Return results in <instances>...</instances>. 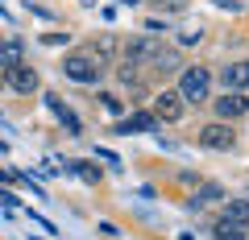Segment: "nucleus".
<instances>
[{"label": "nucleus", "mask_w": 249, "mask_h": 240, "mask_svg": "<svg viewBox=\"0 0 249 240\" xmlns=\"http://www.w3.org/2000/svg\"><path fill=\"white\" fill-rule=\"evenodd\" d=\"M62 75L71 83H83V87H96L100 83V58L91 50H71L62 58Z\"/></svg>", "instance_id": "f257e3e1"}, {"label": "nucleus", "mask_w": 249, "mask_h": 240, "mask_svg": "<svg viewBox=\"0 0 249 240\" xmlns=\"http://www.w3.org/2000/svg\"><path fill=\"white\" fill-rule=\"evenodd\" d=\"M208 91H212L208 66H183V71H178V96H183L187 104H204Z\"/></svg>", "instance_id": "f03ea898"}, {"label": "nucleus", "mask_w": 249, "mask_h": 240, "mask_svg": "<svg viewBox=\"0 0 249 240\" xmlns=\"http://www.w3.org/2000/svg\"><path fill=\"white\" fill-rule=\"evenodd\" d=\"M199 145L212 149V153H229V149H232V128H229V120H212V125H204V128H199Z\"/></svg>", "instance_id": "7ed1b4c3"}, {"label": "nucleus", "mask_w": 249, "mask_h": 240, "mask_svg": "<svg viewBox=\"0 0 249 240\" xmlns=\"http://www.w3.org/2000/svg\"><path fill=\"white\" fill-rule=\"evenodd\" d=\"M183 112H187V99L178 91H158V99H154V116L158 120L175 125V120H183Z\"/></svg>", "instance_id": "20e7f679"}, {"label": "nucleus", "mask_w": 249, "mask_h": 240, "mask_svg": "<svg viewBox=\"0 0 249 240\" xmlns=\"http://www.w3.org/2000/svg\"><path fill=\"white\" fill-rule=\"evenodd\" d=\"M158 54H162V46H158V37H154V33H145V37H137V42L124 46V58H133L137 66H150Z\"/></svg>", "instance_id": "39448f33"}, {"label": "nucleus", "mask_w": 249, "mask_h": 240, "mask_svg": "<svg viewBox=\"0 0 249 240\" xmlns=\"http://www.w3.org/2000/svg\"><path fill=\"white\" fill-rule=\"evenodd\" d=\"M4 79H9V87L13 91H21V96H29V91H37V71L34 66H13V71H4Z\"/></svg>", "instance_id": "423d86ee"}, {"label": "nucleus", "mask_w": 249, "mask_h": 240, "mask_svg": "<svg viewBox=\"0 0 249 240\" xmlns=\"http://www.w3.org/2000/svg\"><path fill=\"white\" fill-rule=\"evenodd\" d=\"M212 108H216V116H220V120H237V116H245V112H249V99L232 91V96L212 99Z\"/></svg>", "instance_id": "0eeeda50"}, {"label": "nucleus", "mask_w": 249, "mask_h": 240, "mask_svg": "<svg viewBox=\"0 0 249 240\" xmlns=\"http://www.w3.org/2000/svg\"><path fill=\"white\" fill-rule=\"evenodd\" d=\"M46 108H50V112L58 116V120H62V125H67V128H71L75 137L83 133V120H79V116H75V112H71V108H67V104H62V99H58V91H46Z\"/></svg>", "instance_id": "6e6552de"}, {"label": "nucleus", "mask_w": 249, "mask_h": 240, "mask_svg": "<svg viewBox=\"0 0 249 240\" xmlns=\"http://www.w3.org/2000/svg\"><path fill=\"white\" fill-rule=\"evenodd\" d=\"M21 63H25V42L21 37H4L0 42V71H13Z\"/></svg>", "instance_id": "1a4fd4ad"}, {"label": "nucleus", "mask_w": 249, "mask_h": 240, "mask_svg": "<svg viewBox=\"0 0 249 240\" xmlns=\"http://www.w3.org/2000/svg\"><path fill=\"white\" fill-rule=\"evenodd\" d=\"M220 83H224L229 91H245V87H249V63H229V66L220 71Z\"/></svg>", "instance_id": "9d476101"}, {"label": "nucleus", "mask_w": 249, "mask_h": 240, "mask_svg": "<svg viewBox=\"0 0 249 240\" xmlns=\"http://www.w3.org/2000/svg\"><path fill=\"white\" fill-rule=\"evenodd\" d=\"M245 236H249L245 224H232V220H224V215L216 220V240H245Z\"/></svg>", "instance_id": "9b49d317"}, {"label": "nucleus", "mask_w": 249, "mask_h": 240, "mask_svg": "<svg viewBox=\"0 0 249 240\" xmlns=\"http://www.w3.org/2000/svg\"><path fill=\"white\" fill-rule=\"evenodd\" d=\"M67 170H71L75 178H83V182H91V187L100 182V166H91V158H83V161H67Z\"/></svg>", "instance_id": "f8f14e48"}, {"label": "nucleus", "mask_w": 249, "mask_h": 240, "mask_svg": "<svg viewBox=\"0 0 249 240\" xmlns=\"http://www.w3.org/2000/svg\"><path fill=\"white\" fill-rule=\"evenodd\" d=\"M224 220L245 224V228H249V199H229V203H224Z\"/></svg>", "instance_id": "ddd939ff"}, {"label": "nucleus", "mask_w": 249, "mask_h": 240, "mask_svg": "<svg viewBox=\"0 0 249 240\" xmlns=\"http://www.w3.org/2000/svg\"><path fill=\"white\" fill-rule=\"evenodd\" d=\"M129 125H133L137 133H154V137H158V116H154V112H133V116H129Z\"/></svg>", "instance_id": "4468645a"}, {"label": "nucleus", "mask_w": 249, "mask_h": 240, "mask_svg": "<svg viewBox=\"0 0 249 240\" xmlns=\"http://www.w3.org/2000/svg\"><path fill=\"white\" fill-rule=\"evenodd\" d=\"M220 195H224V191L216 187V182H208V187H199V195L191 199V207H196V211H199V207H208V203H216V199H220Z\"/></svg>", "instance_id": "2eb2a0df"}, {"label": "nucleus", "mask_w": 249, "mask_h": 240, "mask_svg": "<svg viewBox=\"0 0 249 240\" xmlns=\"http://www.w3.org/2000/svg\"><path fill=\"white\" fill-rule=\"evenodd\" d=\"M91 54H96L100 63H104V58H112V54H116V37H112V33H104V37L96 42V50H91Z\"/></svg>", "instance_id": "dca6fc26"}, {"label": "nucleus", "mask_w": 249, "mask_h": 240, "mask_svg": "<svg viewBox=\"0 0 249 240\" xmlns=\"http://www.w3.org/2000/svg\"><path fill=\"white\" fill-rule=\"evenodd\" d=\"M150 66H154V71H178V54H166V50H162Z\"/></svg>", "instance_id": "f3484780"}, {"label": "nucleus", "mask_w": 249, "mask_h": 240, "mask_svg": "<svg viewBox=\"0 0 249 240\" xmlns=\"http://www.w3.org/2000/svg\"><path fill=\"white\" fill-rule=\"evenodd\" d=\"M91 158H100V161H108V166H112V170H124V166H121V158H116L112 149H91Z\"/></svg>", "instance_id": "a211bd4d"}, {"label": "nucleus", "mask_w": 249, "mask_h": 240, "mask_svg": "<svg viewBox=\"0 0 249 240\" xmlns=\"http://www.w3.org/2000/svg\"><path fill=\"white\" fill-rule=\"evenodd\" d=\"M100 104H104V108H108L112 116H121V112H124V108H121V99H116V96H108V91L100 96Z\"/></svg>", "instance_id": "6ab92c4d"}, {"label": "nucleus", "mask_w": 249, "mask_h": 240, "mask_svg": "<svg viewBox=\"0 0 249 240\" xmlns=\"http://www.w3.org/2000/svg\"><path fill=\"white\" fill-rule=\"evenodd\" d=\"M0 203H4V207H9V211H13V207H21V199H17V195H13V191H9V187H0Z\"/></svg>", "instance_id": "aec40b11"}, {"label": "nucleus", "mask_w": 249, "mask_h": 240, "mask_svg": "<svg viewBox=\"0 0 249 240\" xmlns=\"http://www.w3.org/2000/svg\"><path fill=\"white\" fill-rule=\"evenodd\" d=\"M25 220H34V224H42V232H58V228H54L50 220H46V215H37V211H25Z\"/></svg>", "instance_id": "412c9836"}, {"label": "nucleus", "mask_w": 249, "mask_h": 240, "mask_svg": "<svg viewBox=\"0 0 249 240\" xmlns=\"http://www.w3.org/2000/svg\"><path fill=\"white\" fill-rule=\"evenodd\" d=\"M212 4H216V9H229V13H237V9H241L237 0H212Z\"/></svg>", "instance_id": "4be33fe9"}, {"label": "nucleus", "mask_w": 249, "mask_h": 240, "mask_svg": "<svg viewBox=\"0 0 249 240\" xmlns=\"http://www.w3.org/2000/svg\"><path fill=\"white\" fill-rule=\"evenodd\" d=\"M121 4H124V9H137V4H142V0H121Z\"/></svg>", "instance_id": "5701e85b"}, {"label": "nucleus", "mask_w": 249, "mask_h": 240, "mask_svg": "<svg viewBox=\"0 0 249 240\" xmlns=\"http://www.w3.org/2000/svg\"><path fill=\"white\" fill-rule=\"evenodd\" d=\"M4 149H9V145H4V141H0V153H4Z\"/></svg>", "instance_id": "b1692460"}, {"label": "nucleus", "mask_w": 249, "mask_h": 240, "mask_svg": "<svg viewBox=\"0 0 249 240\" xmlns=\"http://www.w3.org/2000/svg\"><path fill=\"white\" fill-rule=\"evenodd\" d=\"M0 83H4V79H0Z\"/></svg>", "instance_id": "393cba45"}]
</instances>
